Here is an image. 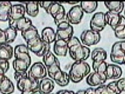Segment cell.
<instances>
[{
    "mask_svg": "<svg viewBox=\"0 0 125 94\" xmlns=\"http://www.w3.org/2000/svg\"><path fill=\"white\" fill-rule=\"evenodd\" d=\"M33 25L32 21L28 18L25 17L23 18L14 22L11 25H9V27L14 28L17 31H21L22 32L28 30Z\"/></svg>",
    "mask_w": 125,
    "mask_h": 94,
    "instance_id": "d6986e66",
    "label": "cell"
},
{
    "mask_svg": "<svg viewBox=\"0 0 125 94\" xmlns=\"http://www.w3.org/2000/svg\"><path fill=\"white\" fill-rule=\"evenodd\" d=\"M28 74L29 77L39 81L46 78L47 75V68L43 63L37 62L31 66Z\"/></svg>",
    "mask_w": 125,
    "mask_h": 94,
    "instance_id": "ba28073f",
    "label": "cell"
},
{
    "mask_svg": "<svg viewBox=\"0 0 125 94\" xmlns=\"http://www.w3.org/2000/svg\"><path fill=\"white\" fill-rule=\"evenodd\" d=\"M26 4L25 10L28 15L32 17H36L39 13V2H24Z\"/></svg>",
    "mask_w": 125,
    "mask_h": 94,
    "instance_id": "4316f807",
    "label": "cell"
},
{
    "mask_svg": "<svg viewBox=\"0 0 125 94\" xmlns=\"http://www.w3.org/2000/svg\"><path fill=\"white\" fill-rule=\"evenodd\" d=\"M114 33L117 38L120 39V40H125V28L119 31H115Z\"/></svg>",
    "mask_w": 125,
    "mask_h": 94,
    "instance_id": "74e56055",
    "label": "cell"
},
{
    "mask_svg": "<svg viewBox=\"0 0 125 94\" xmlns=\"http://www.w3.org/2000/svg\"><path fill=\"white\" fill-rule=\"evenodd\" d=\"M124 65H125V64H124Z\"/></svg>",
    "mask_w": 125,
    "mask_h": 94,
    "instance_id": "c3c4849f",
    "label": "cell"
},
{
    "mask_svg": "<svg viewBox=\"0 0 125 94\" xmlns=\"http://www.w3.org/2000/svg\"><path fill=\"white\" fill-rule=\"evenodd\" d=\"M105 75L107 80H119L122 75V69L117 65L108 64Z\"/></svg>",
    "mask_w": 125,
    "mask_h": 94,
    "instance_id": "9a60e30c",
    "label": "cell"
},
{
    "mask_svg": "<svg viewBox=\"0 0 125 94\" xmlns=\"http://www.w3.org/2000/svg\"><path fill=\"white\" fill-rule=\"evenodd\" d=\"M120 47L122 51L125 54V40L123 41H120Z\"/></svg>",
    "mask_w": 125,
    "mask_h": 94,
    "instance_id": "ee69618b",
    "label": "cell"
},
{
    "mask_svg": "<svg viewBox=\"0 0 125 94\" xmlns=\"http://www.w3.org/2000/svg\"><path fill=\"white\" fill-rule=\"evenodd\" d=\"M68 51L67 42L62 40H56L53 46V52L58 56H66Z\"/></svg>",
    "mask_w": 125,
    "mask_h": 94,
    "instance_id": "2e32d148",
    "label": "cell"
},
{
    "mask_svg": "<svg viewBox=\"0 0 125 94\" xmlns=\"http://www.w3.org/2000/svg\"><path fill=\"white\" fill-rule=\"evenodd\" d=\"M81 44L86 47L95 45L99 42L101 40V35L99 32L93 31L91 29H85L83 31L80 35Z\"/></svg>",
    "mask_w": 125,
    "mask_h": 94,
    "instance_id": "8992f818",
    "label": "cell"
},
{
    "mask_svg": "<svg viewBox=\"0 0 125 94\" xmlns=\"http://www.w3.org/2000/svg\"><path fill=\"white\" fill-rule=\"evenodd\" d=\"M52 2H51V1L50 2H39V4L40 7L43 8L46 11V12L47 13L50 5H52Z\"/></svg>",
    "mask_w": 125,
    "mask_h": 94,
    "instance_id": "f35d334b",
    "label": "cell"
},
{
    "mask_svg": "<svg viewBox=\"0 0 125 94\" xmlns=\"http://www.w3.org/2000/svg\"><path fill=\"white\" fill-rule=\"evenodd\" d=\"M56 94H75V92L73 91L60 90L58 91Z\"/></svg>",
    "mask_w": 125,
    "mask_h": 94,
    "instance_id": "60d3db41",
    "label": "cell"
},
{
    "mask_svg": "<svg viewBox=\"0 0 125 94\" xmlns=\"http://www.w3.org/2000/svg\"><path fill=\"white\" fill-rule=\"evenodd\" d=\"M14 54L13 47L8 44L0 45V61H8Z\"/></svg>",
    "mask_w": 125,
    "mask_h": 94,
    "instance_id": "44dd1931",
    "label": "cell"
},
{
    "mask_svg": "<svg viewBox=\"0 0 125 94\" xmlns=\"http://www.w3.org/2000/svg\"><path fill=\"white\" fill-rule=\"evenodd\" d=\"M61 70H62V69L60 68V61H59V59H57L53 65L47 68V75H49L50 78L52 80L53 77L55 75V74L57 73L59 71H61Z\"/></svg>",
    "mask_w": 125,
    "mask_h": 94,
    "instance_id": "d6a6232c",
    "label": "cell"
},
{
    "mask_svg": "<svg viewBox=\"0 0 125 94\" xmlns=\"http://www.w3.org/2000/svg\"><path fill=\"white\" fill-rule=\"evenodd\" d=\"M67 47L70 57L76 61H85L90 57L91 50L88 47L83 45L76 37H73L67 42Z\"/></svg>",
    "mask_w": 125,
    "mask_h": 94,
    "instance_id": "7a4b0ae2",
    "label": "cell"
},
{
    "mask_svg": "<svg viewBox=\"0 0 125 94\" xmlns=\"http://www.w3.org/2000/svg\"><path fill=\"white\" fill-rule=\"evenodd\" d=\"M21 35L25 40V41H26V42L27 43L28 42L31 41L33 39L40 35L39 34L38 30L36 27L33 25L28 30L25 31L24 32H22Z\"/></svg>",
    "mask_w": 125,
    "mask_h": 94,
    "instance_id": "83f0119b",
    "label": "cell"
},
{
    "mask_svg": "<svg viewBox=\"0 0 125 94\" xmlns=\"http://www.w3.org/2000/svg\"><path fill=\"white\" fill-rule=\"evenodd\" d=\"M6 38V43L10 44L12 43L17 36V30L14 28L9 27L4 30Z\"/></svg>",
    "mask_w": 125,
    "mask_h": 94,
    "instance_id": "f546056e",
    "label": "cell"
},
{
    "mask_svg": "<svg viewBox=\"0 0 125 94\" xmlns=\"http://www.w3.org/2000/svg\"><path fill=\"white\" fill-rule=\"evenodd\" d=\"M54 87V81L49 78H44L39 81V91L43 94H50Z\"/></svg>",
    "mask_w": 125,
    "mask_h": 94,
    "instance_id": "e0dca14e",
    "label": "cell"
},
{
    "mask_svg": "<svg viewBox=\"0 0 125 94\" xmlns=\"http://www.w3.org/2000/svg\"><path fill=\"white\" fill-rule=\"evenodd\" d=\"M47 13L50 15L54 19L59 15L65 14V10L63 5H62L60 3L53 2Z\"/></svg>",
    "mask_w": 125,
    "mask_h": 94,
    "instance_id": "d4e9b609",
    "label": "cell"
},
{
    "mask_svg": "<svg viewBox=\"0 0 125 94\" xmlns=\"http://www.w3.org/2000/svg\"><path fill=\"white\" fill-rule=\"evenodd\" d=\"M105 7L108 11L115 14H120L122 13L125 8V4L123 2H104Z\"/></svg>",
    "mask_w": 125,
    "mask_h": 94,
    "instance_id": "484cf974",
    "label": "cell"
},
{
    "mask_svg": "<svg viewBox=\"0 0 125 94\" xmlns=\"http://www.w3.org/2000/svg\"><path fill=\"white\" fill-rule=\"evenodd\" d=\"M41 38L44 42L50 45L57 40L56 32L53 28L45 27L42 31Z\"/></svg>",
    "mask_w": 125,
    "mask_h": 94,
    "instance_id": "ac0fdd59",
    "label": "cell"
},
{
    "mask_svg": "<svg viewBox=\"0 0 125 94\" xmlns=\"http://www.w3.org/2000/svg\"><path fill=\"white\" fill-rule=\"evenodd\" d=\"M124 14H125V16H124V17H125V11H124Z\"/></svg>",
    "mask_w": 125,
    "mask_h": 94,
    "instance_id": "7dc6e473",
    "label": "cell"
},
{
    "mask_svg": "<svg viewBox=\"0 0 125 94\" xmlns=\"http://www.w3.org/2000/svg\"><path fill=\"white\" fill-rule=\"evenodd\" d=\"M85 94H96L95 89L93 88H88L85 89Z\"/></svg>",
    "mask_w": 125,
    "mask_h": 94,
    "instance_id": "b9f144b4",
    "label": "cell"
},
{
    "mask_svg": "<svg viewBox=\"0 0 125 94\" xmlns=\"http://www.w3.org/2000/svg\"><path fill=\"white\" fill-rule=\"evenodd\" d=\"M21 94H43L40 92L39 90L33 91H27V92H23Z\"/></svg>",
    "mask_w": 125,
    "mask_h": 94,
    "instance_id": "7bdbcfd3",
    "label": "cell"
},
{
    "mask_svg": "<svg viewBox=\"0 0 125 94\" xmlns=\"http://www.w3.org/2000/svg\"><path fill=\"white\" fill-rule=\"evenodd\" d=\"M12 4L9 1H0V21H8Z\"/></svg>",
    "mask_w": 125,
    "mask_h": 94,
    "instance_id": "603a6c76",
    "label": "cell"
},
{
    "mask_svg": "<svg viewBox=\"0 0 125 94\" xmlns=\"http://www.w3.org/2000/svg\"><path fill=\"white\" fill-rule=\"evenodd\" d=\"M75 94H85V90H80L78 91Z\"/></svg>",
    "mask_w": 125,
    "mask_h": 94,
    "instance_id": "f6af8a7d",
    "label": "cell"
},
{
    "mask_svg": "<svg viewBox=\"0 0 125 94\" xmlns=\"http://www.w3.org/2000/svg\"></svg>",
    "mask_w": 125,
    "mask_h": 94,
    "instance_id": "681fc988",
    "label": "cell"
},
{
    "mask_svg": "<svg viewBox=\"0 0 125 94\" xmlns=\"http://www.w3.org/2000/svg\"><path fill=\"white\" fill-rule=\"evenodd\" d=\"M91 57L94 62H103L106 59L107 53L104 48H96L91 53Z\"/></svg>",
    "mask_w": 125,
    "mask_h": 94,
    "instance_id": "cb8c5ba5",
    "label": "cell"
},
{
    "mask_svg": "<svg viewBox=\"0 0 125 94\" xmlns=\"http://www.w3.org/2000/svg\"><path fill=\"white\" fill-rule=\"evenodd\" d=\"M10 68L8 61H0V80L2 78Z\"/></svg>",
    "mask_w": 125,
    "mask_h": 94,
    "instance_id": "836d02e7",
    "label": "cell"
},
{
    "mask_svg": "<svg viewBox=\"0 0 125 94\" xmlns=\"http://www.w3.org/2000/svg\"><path fill=\"white\" fill-rule=\"evenodd\" d=\"M108 80L105 74H100L97 72H93L90 73L87 76L86 82L91 86H96L104 85Z\"/></svg>",
    "mask_w": 125,
    "mask_h": 94,
    "instance_id": "5bb4252c",
    "label": "cell"
},
{
    "mask_svg": "<svg viewBox=\"0 0 125 94\" xmlns=\"http://www.w3.org/2000/svg\"><path fill=\"white\" fill-rule=\"evenodd\" d=\"M110 59L114 63L123 65L125 62V54L120 47V41L116 42L112 47Z\"/></svg>",
    "mask_w": 125,
    "mask_h": 94,
    "instance_id": "7c38bea8",
    "label": "cell"
},
{
    "mask_svg": "<svg viewBox=\"0 0 125 94\" xmlns=\"http://www.w3.org/2000/svg\"><path fill=\"white\" fill-rule=\"evenodd\" d=\"M52 80L54 81L59 86L63 87L68 85L70 78L68 73L61 70L55 74Z\"/></svg>",
    "mask_w": 125,
    "mask_h": 94,
    "instance_id": "7402d4cb",
    "label": "cell"
},
{
    "mask_svg": "<svg viewBox=\"0 0 125 94\" xmlns=\"http://www.w3.org/2000/svg\"><path fill=\"white\" fill-rule=\"evenodd\" d=\"M108 86V88L109 89V90L111 91L112 94H120L122 93L120 91V90L119 89L118 87L117 86L116 81H112L108 83V85H106Z\"/></svg>",
    "mask_w": 125,
    "mask_h": 94,
    "instance_id": "d590c367",
    "label": "cell"
},
{
    "mask_svg": "<svg viewBox=\"0 0 125 94\" xmlns=\"http://www.w3.org/2000/svg\"><path fill=\"white\" fill-rule=\"evenodd\" d=\"M116 83L120 92H125V78L119 79V80L116 81Z\"/></svg>",
    "mask_w": 125,
    "mask_h": 94,
    "instance_id": "8d00e7d4",
    "label": "cell"
},
{
    "mask_svg": "<svg viewBox=\"0 0 125 94\" xmlns=\"http://www.w3.org/2000/svg\"><path fill=\"white\" fill-rule=\"evenodd\" d=\"M67 3L68 4H71V5H75V4H78V2H65Z\"/></svg>",
    "mask_w": 125,
    "mask_h": 94,
    "instance_id": "bcb514c9",
    "label": "cell"
},
{
    "mask_svg": "<svg viewBox=\"0 0 125 94\" xmlns=\"http://www.w3.org/2000/svg\"><path fill=\"white\" fill-rule=\"evenodd\" d=\"M107 24L105 17V13L98 12L95 13L90 20V26L91 30L100 32L105 29Z\"/></svg>",
    "mask_w": 125,
    "mask_h": 94,
    "instance_id": "9c48e42d",
    "label": "cell"
},
{
    "mask_svg": "<svg viewBox=\"0 0 125 94\" xmlns=\"http://www.w3.org/2000/svg\"><path fill=\"white\" fill-rule=\"evenodd\" d=\"M98 3L96 1H90V2H80V6L84 13L87 14H91L94 12L98 8Z\"/></svg>",
    "mask_w": 125,
    "mask_h": 94,
    "instance_id": "f1b7e54d",
    "label": "cell"
},
{
    "mask_svg": "<svg viewBox=\"0 0 125 94\" xmlns=\"http://www.w3.org/2000/svg\"><path fill=\"white\" fill-rule=\"evenodd\" d=\"M108 64L105 61L101 62H93V69L94 72L100 74H105Z\"/></svg>",
    "mask_w": 125,
    "mask_h": 94,
    "instance_id": "1f68e13d",
    "label": "cell"
},
{
    "mask_svg": "<svg viewBox=\"0 0 125 94\" xmlns=\"http://www.w3.org/2000/svg\"><path fill=\"white\" fill-rule=\"evenodd\" d=\"M15 91V86L12 81L5 75L0 80V92L2 94H12Z\"/></svg>",
    "mask_w": 125,
    "mask_h": 94,
    "instance_id": "ffe728a7",
    "label": "cell"
},
{
    "mask_svg": "<svg viewBox=\"0 0 125 94\" xmlns=\"http://www.w3.org/2000/svg\"><path fill=\"white\" fill-rule=\"evenodd\" d=\"M4 44H7L5 32H4V30H2L0 28V45Z\"/></svg>",
    "mask_w": 125,
    "mask_h": 94,
    "instance_id": "ab89813d",
    "label": "cell"
},
{
    "mask_svg": "<svg viewBox=\"0 0 125 94\" xmlns=\"http://www.w3.org/2000/svg\"><path fill=\"white\" fill-rule=\"evenodd\" d=\"M26 10L25 6L22 4L12 5L8 19L9 25L25 17Z\"/></svg>",
    "mask_w": 125,
    "mask_h": 94,
    "instance_id": "8fae6325",
    "label": "cell"
},
{
    "mask_svg": "<svg viewBox=\"0 0 125 94\" xmlns=\"http://www.w3.org/2000/svg\"><path fill=\"white\" fill-rule=\"evenodd\" d=\"M91 72V67L85 61H76L71 65L69 71L70 81L74 83L81 82L85 77H87Z\"/></svg>",
    "mask_w": 125,
    "mask_h": 94,
    "instance_id": "277c9868",
    "label": "cell"
},
{
    "mask_svg": "<svg viewBox=\"0 0 125 94\" xmlns=\"http://www.w3.org/2000/svg\"><path fill=\"white\" fill-rule=\"evenodd\" d=\"M66 15L70 24L77 25L81 22L84 17V12L80 5H76L71 8Z\"/></svg>",
    "mask_w": 125,
    "mask_h": 94,
    "instance_id": "4fadbf2b",
    "label": "cell"
},
{
    "mask_svg": "<svg viewBox=\"0 0 125 94\" xmlns=\"http://www.w3.org/2000/svg\"><path fill=\"white\" fill-rule=\"evenodd\" d=\"M57 59L58 58L55 56V55L51 51H49L43 56V62L46 68L53 65Z\"/></svg>",
    "mask_w": 125,
    "mask_h": 94,
    "instance_id": "4dcf8cb0",
    "label": "cell"
},
{
    "mask_svg": "<svg viewBox=\"0 0 125 94\" xmlns=\"http://www.w3.org/2000/svg\"><path fill=\"white\" fill-rule=\"evenodd\" d=\"M74 29L68 21L62 22L57 26V40H62L68 42L73 37Z\"/></svg>",
    "mask_w": 125,
    "mask_h": 94,
    "instance_id": "52a82bcc",
    "label": "cell"
},
{
    "mask_svg": "<svg viewBox=\"0 0 125 94\" xmlns=\"http://www.w3.org/2000/svg\"><path fill=\"white\" fill-rule=\"evenodd\" d=\"M96 94H112L106 85H102L95 89Z\"/></svg>",
    "mask_w": 125,
    "mask_h": 94,
    "instance_id": "e575fe53",
    "label": "cell"
},
{
    "mask_svg": "<svg viewBox=\"0 0 125 94\" xmlns=\"http://www.w3.org/2000/svg\"><path fill=\"white\" fill-rule=\"evenodd\" d=\"M28 50L38 57H43L45 54L50 51V45L44 42L40 35L26 43Z\"/></svg>",
    "mask_w": 125,
    "mask_h": 94,
    "instance_id": "5b68a950",
    "label": "cell"
},
{
    "mask_svg": "<svg viewBox=\"0 0 125 94\" xmlns=\"http://www.w3.org/2000/svg\"><path fill=\"white\" fill-rule=\"evenodd\" d=\"M14 56L12 66L15 72L18 73L26 72L31 66V57L29 50L25 44H19L14 48Z\"/></svg>",
    "mask_w": 125,
    "mask_h": 94,
    "instance_id": "6da1fadb",
    "label": "cell"
},
{
    "mask_svg": "<svg viewBox=\"0 0 125 94\" xmlns=\"http://www.w3.org/2000/svg\"><path fill=\"white\" fill-rule=\"evenodd\" d=\"M14 78L16 81L17 88L21 92L39 90V81L29 77L28 72H14Z\"/></svg>",
    "mask_w": 125,
    "mask_h": 94,
    "instance_id": "3957f363",
    "label": "cell"
},
{
    "mask_svg": "<svg viewBox=\"0 0 125 94\" xmlns=\"http://www.w3.org/2000/svg\"><path fill=\"white\" fill-rule=\"evenodd\" d=\"M105 17L107 25H109L114 31L119 26L125 25V17L121 14L108 11L105 13Z\"/></svg>",
    "mask_w": 125,
    "mask_h": 94,
    "instance_id": "30bf717a",
    "label": "cell"
}]
</instances>
